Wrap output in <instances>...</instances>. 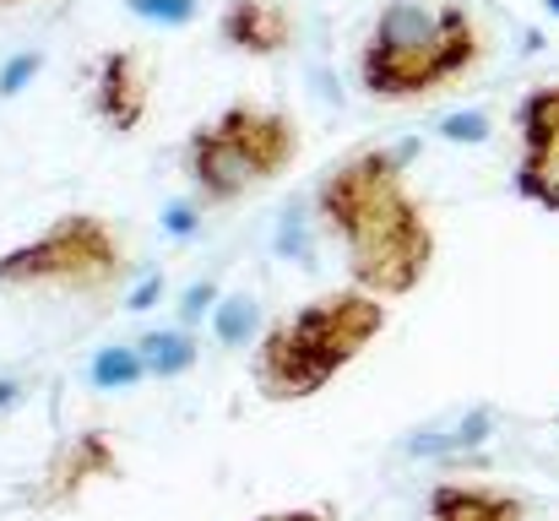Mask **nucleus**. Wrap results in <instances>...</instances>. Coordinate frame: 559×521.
I'll return each mask as SVG.
<instances>
[{
  "instance_id": "f257e3e1",
  "label": "nucleus",
  "mask_w": 559,
  "mask_h": 521,
  "mask_svg": "<svg viewBox=\"0 0 559 521\" xmlns=\"http://www.w3.org/2000/svg\"><path fill=\"white\" fill-rule=\"evenodd\" d=\"M407 158L413 147L374 142V147L337 158L310 190L316 228L321 239L343 250L348 288L385 299V305L418 294L440 250L429 206L407 185Z\"/></svg>"
},
{
  "instance_id": "f03ea898",
  "label": "nucleus",
  "mask_w": 559,
  "mask_h": 521,
  "mask_svg": "<svg viewBox=\"0 0 559 521\" xmlns=\"http://www.w3.org/2000/svg\"><path fill=\"white\" fill-rule=\"evenodd\" d=\"M489 27L467 0H385L359 49V87L380 104L429 98L478 71Z\"/></svg>"
},
{
  "instance_id": "7ed1b4c3",
  "label": "nucleus",
  "mask_w": 559,
  "mask_h": 521,
  "mask_svg": "<svg viewBox=\"0 0 559 521\" xmlns=\"http://www.w3.org/2000/svg\"><path fill=\"white\" fill-rule=\"evenodd\" d=\"M391 327V305L359 288H332L266 321L250 353V380L266 402H310L348 364H359Z\"/></svg>"
},
{
  "instance_id": "20e7f679",
  "label": "nucleus",
  "mask_w": 559,
  "mask_h": 521,
  "mask_svg": "<svg viewBox=\"0 0 559 521\" xmlns=\"http://www.w3.org/2000/svg\"><path fill=\"white\" fill-rule=\"evenodd\" d=\"M131 277V245L104 212H60L33 239L0 250V294L109 299Z\"/></svg>"
},
{
  "instance_id": "39448f33",
  "label": "nucleus",
  "mask_w": 559,
  "mask_h": 521,
  "mask_svg": "<svg viewBox=\"0 0 559 521\" xmlns=\"http://www.w3.org/2000/svg\"><path fill=\"white\" fill-rule=\"evenodd\" d=\"M115 478H126L115 435L109 429H76V435L49 446V457H44V467H38V478L22 500H27V511H71L87 489L115 484Z\"/></svg>"
},
{
  "instance_id": "423d86ee",
  "label": "nucleus",
  "mask_w": 559,
  "mask_h": 521,
  "mask_svg": "<svg viewBox=\"0 0 559 521\" xmlns=\"http://www.w3.org/2000/svg\"><path fill=\"white\" fill-rule=\"evenodd\" d=\"M212 131L255 169L261 185L283 179V174L299 164V153H305L299 120H294L288 109H272V104H255V98H239V104L217 109V115H212Z\"/></svg>"
},
{
  "instance_id": "0eeeda50",
  "label": "nucleus",
  "mask_w": 559,
  "mask_h": 521,
  "mask_svg": "<svg viewBox=\"0 0 559 521\" xmlns=\"http://www.w3.org/2000/svg\"><path fill=\"white\" fill-rule=\"evenodd\" d=\"M516 196L538 212H559V82L533 87L516 104Z\"/></svg>"
},
{
  "instance_id": "6e6552de",
  "label": "nucleus",
  "mask_w": 559,
  "mask_h": 521,
  "mask_svg": "<svg viewBox=\"0 0 559 521\" xmlns=\"http://www.w3.org/2000/svg\"><path fill=\"white\" fill-rule=\"evenodd\" d=\"M180 169H186V185H190V201L201 212H223V206H239L245 196L261 190L255 169L212 131V120H201L195 131L186 137L180 147Z\"/></svg>"
},
{
  "instance_id": "1a4fd4ad",
  "label": "nucleus",
  "mask_w": 559,
  "mask_h": 521,
  "mask_svg": "<svg viewBox=\"0 0 559 521\" xmlns=\"http://www.w3.org/2000/svg\"><path fill=\"white\" fill-rule=\"evenodd\" d=\"M153 109V76H147V55L142 49H104L93 66V115L98 126H109L115 137L142 131Z\"/></svg>"
},
{
  "instance_id": "9d476101",
  "label": "nucleus",
  "mask_w": 559,
  "mask_h": 521,
  "mask_svg": "<svg viewBox=\"0 0 559 521\" xmlns=\"http://www.w3.org/2000/svg\"><path fill=\"white\" fill-rule=\"evenodd\" d=\"M495 435H500V407H495V402H462V407H445V413H435L429 424L407 429L402 451L418 457V462L462 467V462H473Z\"/></svg>"
},
{
  "instance_id": "9b49d317",
  "label": "nucleus",
  "mask_w": 559,
  "mask_h": 521,
  "mask_svg": "<svg viewBox=\"0 0 559 521\" xmlns=\"http://www.w3.org/2000/svg\"><path fill=\"white\" fill-rule=\"evenodd\" d=\"M217 44L250 60H272L299 44V16L283 0H228L217 11Z\"/></svg>"
},
{
  "instance_id": "f8f14e48",
  "label": "nucleus",
  "mask_w": 559,
  "mask_h": 521,
  "mask_svg": "<svg viewBox=\"0 0 559 521\" xmlns=\"http://www.w3.org/2000/svg\"><path fill=\"white\" fill-rule=\"evenodd\" d=\"M527 495L506 484H473V478H440L424 500V521H527Z\"/></svg>"
},
{
  "instance_id": "ddd939ff",
  "label": "nucleus",
  "mask_w": 559,
  "mask_h": 521,
  "mask_svg": "<svg viewBox=\"0 0 559 521\" xmlns=\"http://www.w3.org/2000/svg\"><path fill=\"white\" fill-rule=\"evenodd\" d=\"M136 353H142L147 380H180L201 358V338L190 327H158V332H142L136 338Z\"/></svg>"
},
{
  "instance_id": "4468645a",
  "label": "nucleus",
  "mask_w": 559,
  "mask_h": 521,
  "mask_svg": "<svg viewBox=\"0 0 559 521\" xmlns=\"http://www.w3.org/2000/svg\"><path fill=\"white\" fill-rule=\"evenodd\" d=\"M212 338L223 347H255V338L266 332L261 327V299L255 294H245V288H234V294H223L217 305H212Z\"/></svg>"
},
{
  "instance_id": "2eb2a0df",
  "label": "nucleus",
  "mask_w": 559,
  "mask_h": 521,
  "mask_svg": "<svg viewBox=\"0 0 559 521\" xmlns=\"http://www.w3.org/2000/svg\"><path fill=\"white\" fill-rule=\"evenodd\" d=\"M87 380H93V391H136V386L147 380V369H142V353H136V343H109V347H98V353L87 358Z\"/></svg>"
},
{
  "instance_id": "dca6fc26",
  "label": "nucleus",
  "mask_w": 559,
  "mask_h": 521,
  "mask_svg": "<svg viewBox=\"0 0 559 521\" xmlns=\"http://www.w3.org/2000/svg\"><path fill=\"white\" fill-rule=\"evenodd\" d=\"M277 250H283L288 261H299V267H316V256H321V228H316L310 196L294 201V206L277 217Z\"/></svg>"
},
{
  "instance_id": "f3484780",
  "label": "nucleus",
  "mask_w": 559,
  "mask_h": 521,
  "mask_svg": "<svg viewBox=\"0 0 559 521\" xmlns=\"http://www.w3.org/2000/svg\"><path fill=\"white\" fill-rule=\"evenodd\" d=\"M435 137L456 142V147H484L495 137V115L489 109H451V115L435 120Z\"/></svg>"
},
{
  "instance_id": "a211bd4d",
  "label": "nucleus",
  "mask_w": 559,
  "mask_h": 521,
  "mask_svg": "<svg viewBox=\"0 0 559 521\" xmlns=\"http://www.w3.org/2000/svg\"><path fill=\"white\" fill-rule=\"evenodd\" d=\"M126 11L153 27H190L201 16V0H126Z\"/></svg>"
},
{
  "instance_id": "6ab92c4d",
  "label": "nucleus",
  "mask_w": 559,
  "mask_h": 521,
  "mask_svg": "<svg viewBox=\"0 0 559 521\" xmlns=\"http://www.w3.org/2000/svg\"><path fill=\"white\" fill-rule=\"evenodd\" d=\"M223 299V283L217 277H201V283H190L186 294H180V305H175V327H201L206 316H212V305Z\"/></svg>"
},
{
  "instance_id": "aec40b11",
  "label": "nucleus",
  "mask_w": 559,
  "mask_h": 521,
  "mask_svg": "<svg viewBox=\"0 0 559 521\" xmlns=\"http://www.w3.org/2000/svg\"><path fill=\"white\" fill-rule=\"evenodd\" d=\"M38 71H44V49H22V55H11V60L0 66V98L27 93V87L38 82Z\"/></svg>"
},
{
  "instance_id": "412c9836",
  "label": "nucleus",
  "mask_w": 559,
  "mask_h": 521,
  "mask_svg": "<svg viewBox=\"0 0 559 521\" xmlns=\"http://www.w3.org/2000/svg\"><path fill=\"white\" fill-rule=\"evenodd\" d=\"M195 223H201V206H195V201H169V206H164V228H169L175 239H190Z\"/></svg>"
},
{
  "instance_id": "4be33fe9",
  "label": "nucleus",
  "mask_w": 559,
  "mask_h": 521,
  "mask_svg": "<svg viewBox=\"0 0 559 521\" xmlns=\"http://www.w3.org/2000/svg\"><path fill=\"white\" fill-rule=\"evenodd\" d=\"M158 299H164V272H147V277L126 294V310H153Z\"/></svg>"
},
{
  "instance_id": "5701e85b",
  "label": "nucleus",
  "mask_w": 559,
  "mask_h": 521,
  "mask_svg": "<svg viewBox=\"0 0 559 521\" xmlns=\"http://www.w3.org/2000/svg\"><path fill=\"white\" fill-rule=\"evenodd\" d=\"M255 521H337V511H326V506H288V511H266Z\"/></svg>"
},
{
  "instance_id": "b1692460",
  "label": "nucleus",
  "mask_w": 559,
  "mask_h": 521,
  "mask_svg": "<svg viewBox=\"0 0 559 521\" xmlns=\"http://www.w3.org/2000/svg\"><path fill=\"white\" fill-rule=\"evenodd\" d=\"M16 396H22V386H16V380H0V407H11Z\"/></svg>"
},
{
  "instance_id": "393cba45",
  "label": "nucleus",
  "mask_w": 559,
  "mask_h": 521,
  "mask_svg": "<svg viewBox=\"0 0 559 521\" xmlns=\"http://www.w3.org/2000/svg\"><path fill=\"white\" fill-rule=\"evenodd\" d=\"M544 5H549V16H559V0H544Z\"/></svg>"
},
{
  "instance_id": "a878e982",
  "label": "nucleus",
  "mask_w": 559,
  "mask_h": 521,
  "mask_svg": "<svg viewBox=\"0 0 559 521\" xmlns=\"http://www.w3.org/2000/svg\"><path fill=\"white\" fill-rule=\"evenodd\" d=\"M0 5H22V0H0Z\"/></svg>"
}]
</instances>
